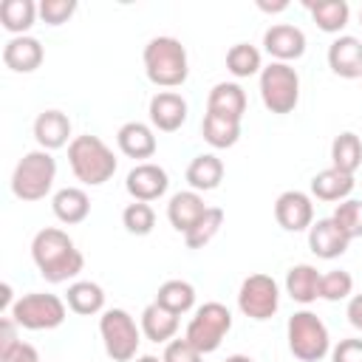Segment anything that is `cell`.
Instances as JSON below:
<instances>
[{"label":"cell","mask_w":362,"mask_h":362,"mask_svg":"<svg viewBox=\"0 0 362 362\" xmlns=\"http://www.w3.org/2000/svg\"><path fill=\"white\" fill-rule=\"evenodd\" d=\"M68 308L74 314H82V317H90V314H99L105 308V291L99 283H90V280H76L68 286Z\"/></svg>","instance_id":"83f0119b"},{"label":"cell","mask_w":362,"mask_h":362,"mask_svg":"<svg viewBox=\"0 0 362 362\" xmlns=\"http://www.w3.org/2000/svg\"><path fill=\"white\" fill-rule=\"evenodd\" d=\"M223 178V161L215 156V153H201L189 161L187 167V181L195 192H206V189H215Z\"/></svg>","instance_id":"d4e9b609"},{"label":"cell","mask_w":362,"mask_h":362,"mask_svg":"<svg viewBox=\"0 0 362 362\" xmlns=\"http://www.w3.org/2000/svg\"><path fill=\"white\" fill-rule=\"evenodd\" d=\"M305 8L311 11L317 28L325 34H339L351 17V8L345 0H305Z\"/></svg>","instance_id":"7402d4cb"},{"label":"cell","mask_w":362,"mask_h":362,"mask_svg":"<svg viewBox=\"0 0 362 362\" xmlns=\"http://www.w3.org/2000/svg\"><path fill=\"white\" fill-rule=\"evenodd\" d=\"M3 62L6 68L17 71V74H31L40 68L42 62V45L37 37H11L6 45H3Z\"/></svg>","instance_id":"e0dca14e"},{"label":"cell","mask_w":362,"mask_h":362,"mask_svg":"<svg viewBox=\"0 0 362 362\" xmlns=\"http://www.w3.org/2000/svg\"><path fill=\"white\" fill-rule=\"evenodd\" d=\"M17 342H20V339H17V322H14L11 314H8V317H3V322H0V354L11 351Z\"/></svg>","instance_id":"b9f144b4"},{"label":"cell","mask_w":362,"mask_h":362,"mask_svg":"<svg viewBox=\"0 0 362 362\" xmlns=\"http://www.w3.org/2000/svg\"><path fill=\"white\" fill-rule=\"evenodd\" d=\"M37 11H40V6H34L31 0H3L0 3V23L14 37H23L34 25Z\"/></svg>","instance_id":"f546056e"},{"label":"cell","mask_w":362,"mask_h":362,"mask_svg":"<svg viewBox=\"0 0 362 362\" xmlns=\"http://www.w3.org/2000/svg\"><path fill=\"white\" fill-rule=\"evenodd\" d=\"M354 184H356L354 175L328 167V170H320V173L311 178V192H314V198H320V201H345V198L351 195Z\"/></svg>","instance_id":"4316f807"},{"label":"cell","mask_w":362,"mask_h":362,"mask_svg":"<svg viewBox=\"0 0 362 362\" xmlns=\"http://www.w3.org/2000/svg\"><path fill=\"white\" fill-rule=\"evenodd\" d=\"M136 362H164V359H158V356H150V354H147V356H139Z\"/></svg>","instance_id":"7dc6e473"},{"label":"cell","mask_w":362,"mask_h":362,"mask_svg":"<svg viewBox=\"0 0 362 362\" xmlns=\"http://www.w3.org/2000/svg\"><path fill=\"white\" fill-rule=\"evenodd\" d=\"M288 348L300 362H320L331 351V337L325 322L311 311H297L288 317Z\"/></svg>","instance_id":"5b68a950"},{"label":"cell","mask_w":362,"mask_h":362,"mask_svg":"<svg viewBox=\"0 0 362 362\" xmlns=\"http://www.w3.org/2000/svg\"><path fill=\"white\" fill-rule=\"evenodd\" d=\"M331 218L337 221V226H339L351 240H354V238H362V201L348 198V201L337 204V209H334Z\"/></svg>","instance_id":"d590c367"},{"label":"cell","mask_w":362,"mask_h":362,"mask_svg":"<svg viewBox=\"0 0 362 362\" xmlns=\"http://www.w3.org/2000/svg\"><path fill=\"white\" fill-rule=\"evenodd\" d=\"M74 11H76V0H40V17L48 25L65 23Z\"/></svg>","instance_id":"74e56055"},{"label":"cell","mask_w":362,"mask_h":362,"mask_svg":"<svg viewBox=\"0 0 362 362\" xmlns=\"http://www.w3.org/2000/svg\"><path fill=\"white\" fill-rule=\"evenodd\" d=\"M71 136V119L62 110H42L34 119V139L40 144V150H59L68 144Z\"/></svg>","instance_id":"ac0fdd59"},{"label":"cell","mask_w":362,"mask_h":362,"mask_svg":"<svg viewBox=\"0 0 362 362\" xmlns=\"http://www.w3.org/2000/svg\"><path fill=\"white\" fill-rule=\"evenodd\" d=\"M345 314H348V322L362 331V294H354V297L348 300V311H345Z\"/></svg>","instance_id":"7bdbcfd3"},{"label":"cell","mask_w":362,"mask_h":362,"mask_svg":"<svg viewBox=\"0 0 362 362\" xmlns=\"http://www.w3.org/2000/svg\"><path fill=\"white\" fill-rule=\"evenodd\" d=\"M127 192L133 195V201H156L167 192L170 187V178H167V170L153 164V161H144V164H136L130 173H127V181H124Z\"/></svg>","instance_id":"7c38bea8"},{"label":"cell","mask_w":362,"mask_h":362,"mask_svg":"<svg viewBox=\"0 0 362 362\" xmlns=\"http://www.w3.org/2000/svg\"><path fill=\"white\" fill-rule=\"evenodd\" d=\"M119 150L130 158H150L156 153V136L144 122H127L116 133Z\"/></svg>","instance_id":"44dd1931"},{"label":"cell","mask_w":362,"mask_h":362,"mask_svg":"<svg viewBox=\"0 0 362 362\" xmlns=\"http://www.w3.org/2000/svg\"><path fill=\"white\" fill-rule=\"evenodd\" d=\"M354 291V277L342 269H334V272H325L320 277V297L328 300V303H337V300H345L348 294Z\"/></svg>","instance_id":"8d00e7d4"},{"label":"cell","mask_w":362,"mask_h":362,"mask_svg":"<svg viewBox=\"0 0 362 362\" xmlns=\"http://www.w3.org/2000/svg\"><path fill=\"white\" fill-rule=\"evenodd\" d=\"M243 110H246V93L238 82H218L206 96V113H218L240 122Z\"/></svg>","instance_id":"ffe728a7"},{"label":"cell","mask_w":362,"mask_h":362,"mask_svg":"<svg viewBox=\"0 0 362 362\" xmlns=\"http://www.w3.org/2000/svg\"><path fill=\"white\" fill-rule=\"evenodd\" d=\"M263 45L274 57V62H291V59H300L305 54V34L297 25L277 23V25L266 28Z\"/></svg>","instance_id":"4fadbf2b"},{"label":"cell","mask_w":362,"mask_h":362,"mask_svg":"<svg viewBox=\"0 0 362 362\" xmlns=\"http://www.w3.org/2000/svg\"><path fill=\"white\" fill-rule=\"evenodd\" d=\"M99 334L113 362H130L141 342V328L124 308H107L99 317Z\"/></svg>","instance_id":"52a82bcc"},{"label":"cell","mask_w":362,"mask_h":362,"mask_svg":"<svg viewBox=\"0 0 362 362\" xmlns=\"http://www.w3.org/2000/svg\"><path fill=\"white\" fill-rule=\"evenodd\" d=\"M8 314H11V320L20 328H28V331H51V328H57V325L65 322V303L57 294L31 291V294H23L11 305Z\"/></svg>","instance_id":"ba28073f"},{"label":"cell","mask_w":362,"mask_h":362,"mask_svg":"<svg viewBox=\"0 0 362 362\" xmlns=\"http://www.w3.org/2000/svg\"><path fill=\"white\" fill-rule=\"evenodd\" d=\"M223 362H255L252 356H243V354H235V356H229V359H223Z\"/></svg>","instance_id":"bcb514c9"},{"label":"cell","mask_w":362,"mask_h":362,"mask_svg":"<svg viewBox=\"0 0 362 362\" xmlns=\"http://www.w3.org/2000/svg\"><path fill=\"white\" fill-rule=\"evenodd\" d=\"M201 133H204V139L212 147L223 150V147H232L240 139V122L238 119H229V116L206 113L204 116V124H201Z\"/></svg>","instance_id":"4dcf8cb0"},{"label":"cell","mask_w":362,"mask_h":362,"mask_svg":"<svg viewBox=\"0 0 362 362\" xmlns=\"http://www.w3.org/2000/svg\"><path fill=\"white\" fill-rule=\"evenodd\" d=\"M31 257H34L40 274L48 283H65V280L76 277L82 272V266H85L82 252L57 226H45V229H40L34 235V240H31Z\"/></svg>","instance_id":"6da1fadb"},{"label":"cell","mask_w":362,"mask_h":362,"mask_svg":"<svg viewBox=\"0 0 362 362\" xmlns=\"http://www.w3.org/2000/svg\"><path fill=\"white\" fill-rule=\"evenodd\" d=\"M57 178V161L48 150L25 153L11 173V192L20 201H40L51 192Z\"/></svg>","instance_id":"277c9868"},{"label":"cell","mask_w":362,"mask_h":362,"mask_svg":"<svg viewBox=\"0 0 362 362\" xmlns=\"http://www.w3.org/2000/svg\"><path fill=\"white\" fill-rule=\"evenodd\" d=\"M232 328V314L223 303H204L195 317L187 325V339L201 351V354H212L218 351V345L223 342V337Z\"/></svg>","instance_id":"9c48e42d"},{"label":"cell","mask_w":362,"mask_h":362,"mask_svg":"<svg viewBox=\"0 0 362 362\" xmlns=\"http://www.w3.org/2000/svg\"><path fill=\"white\" fill-rule=\"evenodd\" d=\"M226 68L235 74V76H255L257 71H263L260 65V51L249 42H235L229 51H226Z\"/></svg>","instance_id":"836d02e7"},{"label":"cell","mask_w":362,"mask_h":362,"mask_svg":"<svg viewBox=\"0 0 362 362\" xmlns=\"http://www.w3.org/2000/svg\"><path fill=\"white\" fill-rule=\"evenodd\" d=\"M204 212H206V206H204V198H201L195 189H184V192H175V195L170 198V204H167V218H170L173 229L184 232V235H187V232L195 226V221H198Z\"/></svg>","instance_id":"d6986e66"},{"label":"cell","mask_w":362,"mask_h":362,"mask_svg":"<svg viewBox=\"0 0 362 362\" xmlns=\"http://www.w3.org/2000/svg\"><path fill=\"white\" fill-rule=\"evenodd\" d=\"M144 71L147 79L158 88H178L189 74L187 48L175 37H153L144 45Z\"/></svg>","instance_id":"7a4b0ae2"},{"label":"cell","mask_w":362,"mask_h":362,"mask_svg":"<svg viewBox=\"0 0 362 362\" xmlns=\"http://www.w3.org/2000/svg\"><path fill=\"white\" fill-rule=\"evenodd\" d=\"M274 218L286 232H303L314 223V204L300 189H286L274 201Z\"/></svg>","instance_id":"8fae6325"},{"label":"cell","mask_w":362,"mask_h":362,"mask_svg":"<svg viewBox=\"0 0 362 362\" xmlns=\"http://www.w3.org/2000/svg\"><path fill=\"white\" fill-rule=\"evenodd\" d=\"M320 277L322 274L314 266H308V263L291 266L288 274H286V291H288V297L294 303H303V305L314 303L320 297Z\"/></svg>","instance_id":"603a6c76"},{"label":"cell","mask_w":362,"mask_h":362,"mask_svg":"<svg viewBox=\"0 0 362 362\" xmlns=\"http://www.w3.org/2000/svg\"><path fill=\"white\" fill-rule=\"evenodd\" d=\"M359 164H362V141H359V136L351 133V130L339 133L334 139V144H331V167L339 170V173L354 175L359 170Z\"/></svg>","instance_id":"f1b7e54d"},{"label":"cell","mask_w":362,"mask_h":362,"mask_svg":"<svg viewBox=\"0 0 362 362\" xmlns=\"http://www.w3.org/2000/svg\"><path fill=\"white\" fill-rule=\"evenodd\" d=\"M156 303L181 317L184 311H189V308L195 305V288H192L187 280H167V283L158 286Z\"/></svg>","instance_id":"1f68e13d"},{"label":"cell","mask_w":362,"mask_h":362,"mask_svg":"<svg viewBox=\"0 0 362 362\" xmlns=\"http://www.w3.org/2000/svg\"><path fill=\"white\" fill-rule=\"evenodd\" d=\"M238 305L249 320H269L280 305V288L269 274H249L240 283Z\"/></svg>","instance_id":"30bf717a"},{"label":"cell","mask_w":362,"mask_h":362,"mask_svg":"<svg viewBox=\"0 0 362 362\" xmlns=\"http://www.w3.org/2000/svg\"><path fill=\"white\" fill-rule=\"evenodd\" d=\"M0 362H40V356H37V348H34V345L17 342L11 351L0 354Z\"/></svg>","instance_id":"60d3db41"},{"label":"cell","mask_w":362,"mask_h":362,"mask_svg":"<svg viewBox=\"0 0 362 362\" xmlns=\"http://www.w3.org/2000/svg\"><path fill=\"white\" fill-rule=\"evenodd\" d=\"M201 351L184 337V339H170L167 348H164V362H201Z\"/></svg>","instance_id":"f35d334b"},{"label":"cell","mask_w":362,"mask_h":362,"mask_svg":"<svg viewBox=\"0 0 362 362\" xmlns=\"http://www.w3.org/2000/svg\"><path fill=\"white\" fill-rule=\"evenodd\" d=\"M359 17H362V14H359Z\"/></svg>","instance_id":"c3c4849f"},{"label":"cell","mask_w":362,"mask_h":362,"mask_svg":"<svg viewBox=\"0 0 362 362\" xmlns=\"http://www.w3.org/2000/svg\"><path fill=\"white\" fill-rule=\"evenodd\" d=\"M175 331H178V314L167 311L164 305L150 303L141 311V334L150 342H170L175 337Z\"/></svg>","instance_id":"cb8c5ba5"},{"label":"cell","mask_w":362,"mask_h":362,"mask_svg":"<svg viewBox=\"0 0 362 362\" xmlns=\"http://www.w3.org/2000/svg\"><path fill=\"white\" fill-rule=\"evenodd\" d=\"M328 65L342 79H362V42L351 34H339L328 45Z\"/></svg>","instance_id":"9a60e30c"},{"label":"cell","mask_w":362,"mask_h":362,"mask_svg":"<svg viewBox=\"0 0 362 362\" xmlns=\"http://www.w3.org/2000/svg\"><path fill=\"white\" fill-rule=\"evenodd\" d=\"M257 6H260V8H263V11H283V8H286V6H288V3H263V0H260V3H257Z\"/></svg>","instance_id":"f6af8a7d"},{"label":"cell","mask_w":362,"mask_h":362,"mask_svg":"<svg viewBox=\"0 0 362 362\" xmlns=\"http://www.w3.org/2000/svg\"><path fill=\"white\" fill-rule=\"evenodd\" d=\"M68 164H71L74 175L82 184H90V187H99V184L110 181L113 173H116L113 150L99 136H90V133L76 136L68 144Z\"/></svg>","instance_id":"3957f363"},{"label":"cell","mask_w":362,"mask_h":362,"mask_svg":"<svg viewBox=\"0 0 362 362\" xmlns=\"http://www.w3.org/2000/svg\"><path fill=\"white\" fill-rule=\"evenodd\" d=\"M122 223H124V229H127L130 235H150L153 226H156V212H153L150 204H144V201H133V204L124 206V212H122Z\"/></svg>","instance_id":"e575fe53"},{"label":"cell","mask_w":362,"mask_h":362,"mask_svg":"<svg viewBox=\"0 0 362 362\" xmlns=\"http://www.w3.org/2000/svg\"><path fill=\"white\" fill-rule=\"evenodd\" d=\"M331 362H362V339H342L331 351Z\"/></svg>","instance_id":"ab89813d"},{"label":"cell","mask_w":362,"mask_h":362,"mask_svg":"<svg viewBox=\"0 0 362 362\" xmlns=\"http://www.w3.org/2000/svg\"><path fill=\"white\" fill-rule=\"evenodd\" d=\"M348 243H351V238L337 226L334 218H320L308 229V249L322 260H334V257L345 255Z\"/></svg>","instance_id":"5bb4252c"},{"label":"cell","mask_w":362,"mask_h":362,"mask_svg":"<svg viewBox=\"0 0 362 362\" xmlns=\"http://www.w3.org/2000/svg\"><path fill=\"white\" fill-rule=\"evenodd\" d=\"M51 206H54V215L62 221V223H82L85 218H88V212H90V198L85 195V189H79V187H62L57 195H54V201H51Z\"/></svg>","instance_id":"484cf974"},{"label":"cell","mask_w":362,"mask_h":362,"mask_svg":"<svg viewBox=\"0 0 362 362\" xmlns=\"http://www.w3.org/2000/svg\"><path fill=\"white\" fill-rule=\"evenodd\" d=\"M150 122H153V127H158L164 133L178 130L187 122V102H184V96L175 93V90H158L150 99Z\"/></svg>","instance_id":"2e32d148"},{"label":"cell","mask_w":362,"mask_h":362,"mask_svg":"<svg viewBox=\"0 0 362 362\" xmlns=\"http://www.w3.org/2000/svg\"><path fill=\"white\" fill-rule=\"evenodd\" d=\"M221 226H223V209L221 206H206V212L195 221V226L184 235V240H187L189 249H204L218 235Z\"/></svg>","instance_id":"d6a6232c"},{"label":"cell","mask_w":362,"mask_h":362,"mask_svg":"<svg viewBox=\"0 0 362 362\" xmlns=\"http://www.w3.org/2000/svg\"><path fill=\"white\" fill-rule=\"evenodd\" d=\"M8 303H11V288H8V283H3V288H0V311H6Z\"/></svg>","instance_id":"ee69618b"},{"label":"cell","mask_w":362,"mask_h":362,"mask_svg":"<svg viewBox=\"0 0 362 362\" xmlns=\"http://www.w3.org/2000/svg\"><path fill=\"white\" fill-rule=\"evenodd\" d=\"M260 99L272 113H291L300 102V76L288 62H269L260 71Z\"/></svg>","instance_id":"8992f818"}]
</instances>
